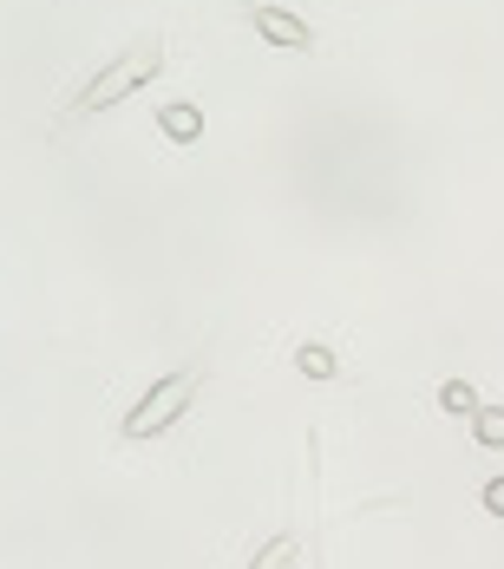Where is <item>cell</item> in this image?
<instances>
[{"instance_id":"1","label":"cell","mask_w":504,"mask_h":569,"mask_svg":"<svg viewBox=\"0 0 504 569\" xmlns=\"http://www.w3.org/2000/svg\"><path fill=\"white\" fill-rule=\"evenodd\" d=\"M165 72V33H138L125 53H112L72 99H66V118H86V112H106V106H118V99H131L138 86H151Z\"/></svg>"},{"instance_id":"2","label":"cell","mask_w":504,"mask_h":569,"mask_svg":"<svg viewBox=\"0 0 504 569\" xmlns=\"http://www.w3.org/2000/svg\"><path fill=\"white\" fill-rule=\"evenodd\" d=\"M197 380H204L197 367H184V373H165L151 393H145L138 406H131V412H125V439H158L170 419H184V406L197 399Z\"/></svg>"},{"instance_id":"3","label":"cell","mask_w":504,"mask_h":569,"mask_svg":"<svg viewBox=\"0 0 504 569\" xmlns=\"http://www.w3.org/2000/svg\"><path fill=\"white\" fill-rule=\"evenodd\" d=\"M249 27H256L269 47H281V53H308V47H315L308 20H295L288 7H269V0H249Z\"/></svg>"},{"instance_id":"4","label":"cell","mask_w":504,"mask_h":569,"mask_svg":"<svg viewBox=\"0 0 504 569\" xmlns=\"http://www.w3.org/2000/svg\"><path fill=\"white\" fill-rule=\"evenodd\" d=\"M158 124H165V138H177V144H197V138H204V112H197L190 99L158 106Z\"/></svg>"},{"instance_id":"5","label":"cell","mask_w":504,"mask_h":569,"mask_svg":"<svg viewBox=\"0 0 504 569\" xmlns=\"http://www.w3.org/2000/svg\"><path fill=\"white\" fill-rule=\"evenodd\" d=\"M295 367H302L308 380H335V373H340V360L328 353V347H315V341H308L302 353H295Z\"/></svg>"},{"instance_id":"6","label":"cell","mask_w":504,"mask_h":569,"mask_svg":"<svg viewBox=\"0 0 504 569\" xmlns=\"http://www.w3.org/2000/svg\"><path fill=\"white\" fill-rule=\"evenodd\" d=\"M472 432H478V446H504V406H478Z\"/></svg>"},{"instance_id":"7","label":"cell","mask_w":504,"mask_h":569,"mask_svg":"<svg viewBox=\"0 0 504 569\" xmlns=\"http://www.w3.org/2000/svg\"><path fill=\"white\" fill-rule=\"evenodd\" d=\"M288 563H295V537H269L263 557H256L249 569H288Z\"/></svg>"},{"instance_id":"8","label":"cell","mask_w":504,"mask_h":569,"mask_svg":"<svg viewBox=\"0 0 504 569\" xmlns=\"http://www.w3.org/2000/svg\"><path fill=\"white\" fill-rule=\"evenodd\" d=\"M439 406H446V412H478V393H472L465 380H446V387H439Z\"/></svg>"},{"instance_id":"9","label":"cell","mask_w":504,"mask_h":569,"mask_svg":"<svg viewBox=\"0 0 504 569\" xmlns=\"http://www.w3.org/2000/svg\"><path fill=\"white\" fill-rule=\"evenodd\" d=\"M485 511L504 517V478H492V485H485Z\"/></svg>"}]
</instances>
